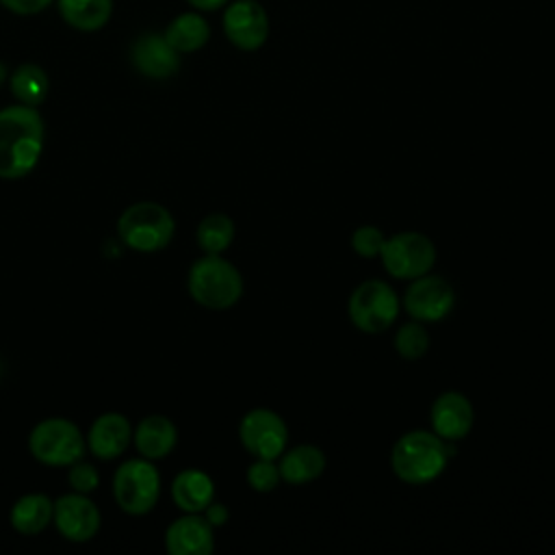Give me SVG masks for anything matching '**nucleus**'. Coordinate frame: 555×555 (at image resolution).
Segmentation results:
<instances>
[{
  "label": "nucleus",
  "instance_id": "1",
  "mask_svg": "<svg viewBox=\"0 0 555 555\" xmlns=\"http://www.w3.org/2000/svg\"><path fill=\"white\" fill-rule=\"evenodd\" d=\"M46 124L37 106L11 104L0 108V180L28 176L43 154Z\"/></svg>",
  "mask_w": 555,
  "mask_h": 555
},
{
  "label": "nucleus",
  "instance_id": "2",
  "mask_svg": "<svg viewBox=\"0 0 555 555\" xmlns=\"http://www.w3.org/2000/svg\"><path fill=\"white\" fill-rule=\"evenodd\" d=\"M451 455L447 442L434 431L412 429L397 438L390 451V468L403 483L423 486L434 481L447 468Z\"/></svg>",
  "mask_w": 555,
  "mask_h": 555
},
{
  "label": "nucleus",
  "instance_id": "3",
  "mask_svg": "<svg viewBox=\"0 0 555 555\" xmlns=\"http://www.w3.org/2000/svg\"><path fill=\"white\" fill-rule=\"evenodd\" d=\"M186 291L202 308L228 310L243 295V275L221 254H204L189 269Z\"/></svg>",
  "mask_w": 555,
  "mask_h": 555
},
{
  "label": "nucleus",
  "instance_id": "4",
  "mask_svg": "<svg viewBox=\"0 0 555 555\" xmlns=\"http://www.w3.org/2000/svg\"><path fill=\"white\" fill-rule=\"evenodd\" d=\"M176 234V219L158 202H134L117 219L119 241L141 254L165 249Z\"/></svg>",
  "mask_w": 555,
  "mask_h": 555
},
{
  "label": "nucleus",
  "instance_id": "5",
  "mask_svg": "<svg viewBox=\"0 0 555 555\" xmlns=\"http://www.w3.org/2000/svg\"><path fill=\"white\" fill-rule=\"evenodd\" d=\"M87 451V438L80 427L65 416H48L28 434V453L43 466L67 468Z\"/></svg>",
  "mask_w": 555,
  "mask_h": 555
},
{
  "label": "nucleus",
  "instance_id": "6",
  "mask_svg": "<svg viewBox=\"0 0 555 555\" xmlns=\"http://www.w3.org/2000/svg\"><path fill=\"white\" fill-rule=\"evenodd\" d=\"M160 496V473L147 457L124 460L113 473V499L130 516L150 514Z\"/></svg>",
  "mask_w": 555,
  "mask_h": 555
},
{
  "label": "nucleus",
  "instance_id": "7",
  "mask_svg": "<svg viewBox=\"0 0 555 555\" xmlns=\"http://www.w3.org/2000/svg\"><path fill=\"white\" fill-rule=\"evenodd\" d=\"M401 301L395 288L384 280L360 282L347 301V314L356 330L364 334L386 332L399 314Z\"/></svg>",
  "mask_w": 555,
  "mask_h": 555
},
{
  "label": "nucleus",
  "instance_id": "8",
  "mask_svg": "<svg viewBox=\"0 0 555 555\" xmlns=\"http://www.w3.org/2000/svg\"><path fill=\"white\" fill-rule=\"evenodd\" d=\"M379 258L388 275L410 282L434 269L436 245L423 232H397L392 236H386Z\"/></svg>",
  "mask_w": 555,
  "mask_h": 555
},
{
  "label": "nucleus",
  "instance_id": "9",
  "mask_svg": "<svg viewBox=\"0 0 555 555\" xmlns=\"http://www.w3.org/2000/svg\"><path fill=\"white\" fill-rule=\"evenodd\" d=\"M238 440L249 455L278 460L288 444V427L278 412L254 408L238 423Z\"/></svg>",
  "mask_w": 555,
  "mask_h": 555
},
{
  "label": "nucleus",
  "instance_id": "10",
  "mask_svg": "<svg viewBox=\"0 0 555 555\" xmlns=\"http://www.w3.org/2000/svg\"><path fill=\"white\" fill-rule=\"evenodd\" d=\"M221 28L225 39L243 50H260L269 39V15L258 0H230L223 9Z\"/></svg>",
  "mask_w": 555,
  "mask_h": 555
},
{
  "label": "nucleus",
  "instance_id": "11",
  "mask_svg": "<svg viewBox=\"0 0 555 555\" xmlns=\"http://www.w3.org/2000/svg\"><path fill=\"white\" fill-rule=\"evenodd\" d=\"M401 306L414 321L436 323L449 317V312L453 310L455 291L442 275H434L429 271L410 280Z\"/></svg>",
  "mask_w": 555,
  "mask_h": 555
},
{
  "label": "nucleus",
  "instance_id": "12",
  "mask_svg": "<svg viewBox=\"0 0 555 555\" xmlns=\"http://www.w3.org/2000/svg\"><path fill=\"white\" fill-rule=\"evenodd\" d=\"M52 525L56 527L59 535L65 538L67 542L82 544L95 538L102 525V516L98 505L89 499V494L72 490L54 501Z\"/></svg>",
  "mask_w": 555,
  "mask_h": 555
},
{
  "label": "nucleus",
  "instance_id": "13",
  "mask_svg": "<svg viewBox=\"0 0 555 555\" xmlns=\"http://www.w3.org/2000/svg\"><path fill=\"white\" fill-rule=\"evenodd\" d=\"M431 431L449 442L464 440L475 425V410L466 395L457 390L440 392L429 410Z\"/></svg>",
  "mask_w": 555,
  "mask_h": 555
},
{
  "label": "nucleus",
  "instance_id": "14",
  "mask_svg": "<svg viewBox=\"0 0 555 555\" xmlns=\"http://www.w3.org/2000/svg\"><path fill=\"white\" fill-rule=\"evenodd\" d=\"M130 63L141 76L165 80L180 69V52L169 46L163 33H143L130 46Z\"/></svg>",
  "mask_w": 555,
  "mask_h": 555
},
{
  "label": "nucleus",
  "instance_id": "15",
  "mask_svg": "<svg viewBox=\"0 0 555 555\" xmlns=\"http://www.w3.org/2000/svg\"><path fill=\"white\" fill-rule=\"evenodd\" d=\"M215 548V527L202 516L184 512L165 529V551L169 555H210Z\"/></svg>",
  "mask_w": 555,
  "mask_h": 555
},
{
  "label": "nucleus",
  "instance_id": "16",
  "mask_svg": "<svg viewBox=\"0 0 555 555\" xmlns=\"http://www.w3.org/2000/svg\"><path fill=\"white\" fill-rule=\"evenodd\" d=\"M87 449L98 460L119 457L132 442V425L121 412H102L87 431Z\"/></svg>",
  "mask_w": 555,
  "mask_h": 555
},
{
  "label": "nucleus",
  "instance_id": "17",
  "mask_svg": "<svg viewBox=\"0 0 555 555\" xmlns=\"http://www.w3.org/2000/svg\"><path fill=\"white\" fill-rule=\"evenodd\" d=\"M132 444L141 457L163 460L178 444V427L165 414H147L132 427Z\"/></svg>",
  "mask_w": 555,
  "mask_h": 555
},
{
  "label": "nucleus",
  "instance_id": "18",
  "mask_svg": "<svg viewBox=\"0 0 555 555\" xmlns=\"http://www.w3.org/2000/svg\"><path fill=\"white\" fill-rule=\"evenodd\" d=\"M171 499L180 512L202 514L215 499V481L202 468H184L171 481Z\"/></svg>",
  "mask_w": 555,
  "mask_h": 555
},
{
  "label": "nucleus",
  "instance_id": "19",
  "mask_svg": "<svg viewBox=\"0 0 555 555\" xmlns=\"http://www.w3.org/2000/svg\"><path fill=\"white\" fill-rule=\"evenodd\" d=\"M280 464V477L282 481L291 486L310 483L325 470V453L317 444H297L293 449H284V453L278 457Z\"/></svg>",
  "mask_w": 555,
  "mask_h": 555
},
{
  "label": "nucleus",
  "instance_id": "20",
  "mask_svg": "<svg viewBox=\"0 0 555 555\" xmlns=\"http://www.w3.org/2000/svg\"><path fill=\"white\" fill-rule=\"evenodd\" d=\"M54 514V501L43 492H28L15 499L9 509L11 527L22 535H37L50 522Z\"/></svg>",
  "mask_w": 555,
  "mask_h": 555
},
{
  "label": "nucleus",
  "instance_id": "21",
  "mask_svg": "<svg viewBox=\"0 0 555 555\" xmlns=\"http://www.w3.org/2000/svg\"><path fill=\"white\" fill-rule=\"evenodd\" d=\"M165 39L180 54L202 50L210 39V26L199 11H184L176 15L163 30Z\"/></svg>",
  "mask_w": 555,
  "mask_h": 555
},
{
  "label": "nucleus",
  "instance_id": "22",
  "mask_svg": "<svg viewBox=\"0 0 555 555\" xmlns=\"http://www.w3.org/2000/svg\"><path fill=\"white\" fill-rule=\"evenodd\" d=\"M63 22L80 33L104 28L113 13V0H56Z\"/></svg>",
  "mask_w": 555,
  "mask_h": 555
},
{
  "label": "nucleus",
  "instance_id": "23",
  "mask_svg": "<svg viewBox=\"0 0 555 555\" xmlns=\"http://www.w3.org/2000/svg\"><path fill=\"white\" fill-rule=\"evenodd\" d=\"M9 87L20 104L39 106L50 93V78L37 63H22L11 72Z\"/></svg>",
  "mask_w": 555,
  "mask_h": 555
},
{
  "label": "nucleus",
  "instance_id": "24",
  "mask_svg": "<svg viewBox=\"0 0 555 555\" xmlns=\"http://www.w3.org/2000/svg\"><path fill=\"white\" fill-rule=\"evenodd\" d=\"M234 221L223 212L206 215L195 230V241L204 254H223L234 241Z\"/></svg>",
  "mask_w": 555,
  "mask_h": 555
},
{
  "label": "nucleus",
  "instance_id": "25",
  "mask_svg": "<svg viewBox=\"0 0 555 555\" xmlns=\"http://www.w3.org/2000/svg\"><path fill=\"white\" fill-rule=\"evenodd\" d=\"M392 343H395V351L403 360H418L427 353V349L431 345V338H429V332L425 330V323L412 319L395 332Z\"/></svg>",
  "mask_w": 555,
  "mask_h": 555
},
{
  "label": "nucleus",
  "instance_id": "26",
  "mask_svg": "<svg viewBox=\"0 0 555 555\" xmlns=\"http://www.w3.org/2000/svg\"><path fill=\"white\" fill-rule=\"evenodd\" d=\"M245 481L251 490L256 492H273L278 483L282 481L280 468L275 460H264V457H254V462L245 470Z\"/></svg>",
  "mask_w": 555,
  "mask_h": 555
},
{
  "label": "nucleus",
  "instance_id": "27",
  "mask_svg": "<svg viewBox=\"0 0 555 555\" xmlns=\"http://www.w3.org/2000/svg\"><path fill=\"white\" fill-rule=\"evenodd\" d=\"M384 241H386V234L377 225H360L351 232V238H349L351 249L362 258L379 256Z\"/></svg>",
  "mask_w": 555,
  "mask_h": 555
},
{
  "label": "nucleus",
  "instance_id": "28",
  "mask_svg": "<svg viewBox=\"0 0 555 555\" xmlns=\"http://www.w3.org/2000/svg\"><path fill=\"white\" fill-rule=\"evenodd\" d=\"M67 483L74 492L91 494L100 486V473L91 462H85L82 457L67 466Z\"/></svg>",
  "mask_w": 555,
  "mask_h": 555
},
{
  "label": "nucleus",
  "instance_id": "29",
  "mask_svg": "<svg viewBox=\"0 0 555 555\" xmlns=\"http://www.w3.org/2000/svg\"><path fill=\"white\" fill-rule=\"evenodd\" d=\"M54 0H0V4L4 9H9L11 13L17 15H35L41 13L43 9H48Z\"/></svg>",
  "mask_w": 555,
  "mask_h": 555
},
{
  "label": "nucleus",
  "instance_id": "30",
  "mask_svg": "<svg viewBox=\"0 0 555 555\" xmlns=\"http://www.w3.org/2000/svg\"><path fill=\"white\" fill-rule=\"evenodd\" d=\"M202 516L212 525V527H223L228 520H230V509L223 505V503H219V501H210L208 505H206V509L202 512Z\"/></svg>",
  "mask_w": 555,
  "mask_h": 555
},
{
  "label": "nucleus",
  "instance_id": "31",
  "mask_svg": "<svg viewBox=\"0 0 555 555\" xmlns=\"http://www.w3.org/2000/svg\"><path fill=\"white\" fill-rule=\"evenodd\" d=\"M184 2L195 11H217V9H223L230 0H184Z\"/></svg>",
  "mask_w": 555,
  "mask_h": 555
},
{
  "label": "nucleus",
  "instance_id": "32",
  "mask_svg": "<svg viewBox=\"0 0 555 555\" xmlns=\"http://www.w3.org/2000/svg\"><path fill=\"white\" fill-rule=\"evenodd\" d=\"M4 76H7V72H4V65L0 63V80H4Z\"/></svg>",
  "mask_w": 555,
  "mask_h": 555
}]
</instances>
